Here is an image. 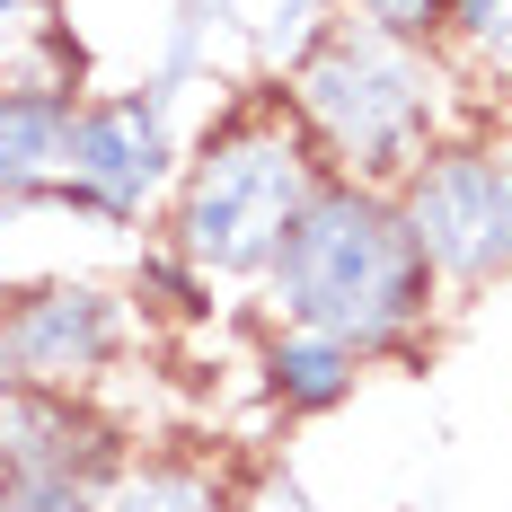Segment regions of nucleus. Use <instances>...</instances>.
I'll list each match as a JSON object with an SVG mask.
<instances>
[{"instance_id": "11", "label": "nucleus", "mask_w": 512, "mask_h": 512, "mask_svg": "<svg viewBox=\"0 0 512 512\" xmlns=\"http://www.w3.org/2000/svg\"><path fill=\"white\" fill-rule=\"evenodd\" d=\"M345 18L380 27V36H407V45H433L451 27V0H345Z\"/></svg>"}, {"instance_id": "12", "label": "nucleus", "mask_w": 512, "mask_h": 512, "mask_svg": "<svg viewBox=\"0 0 512 512\" xmlns=\"http://www.w3.org/2000/svg\"><path fill=\"white\" fill-rule=\"evenodd\" d=\"M451 27H460L477 53L512 62V0H451Z\"/></svg>"}, {"instance_id": "5", "label": "nucleus", "mask_w": 512, "mask_h": 512, "mask_svg": "<svg viewBox=\"0 0 512 512\" xmlns=\"http://www.w3.org/2000/svg\"><path fill=\"white\" fill-rule=\"evenodd\" d=\"M115 301L89 283H45V292H18L0 301V389H45L71 398L89 389L106 362H115Z\"/></svg>"}, {"instance_id": "8", "label": "nucleus", "mask_w": 512, "mask_h": 512, "mask_svg": "<svg viewBox=\"0 0 512 512\" xmlns=\"http://www.w3.org/2000/svg\"><path fill=\"white\" fill-rule=\"evenodd\" d=\"M71 124H80V98H71L62 80H18V89H0V204L62 186Z\"/></svg>"}, {"instance_id": "2", "label": "nucleus", "mask_w": 512, "mask_h": 512, "mask_svg": "<svg viewBox=\"0 0 512 512\" xmlns=\"http://www.w3.org/2000/svg\"><path fill=\"white\" fill-rule=\"evenodd\" d=\"M292 124L309 133L318 168L354 177V186H407L433 124H442V71L407 36H380L362 18H336L292 71Z\"/></svg>"}, {"instance_id": "9", "label": "nucleus", "mask_w": 512, "mask_h": 512, "mask_svg": "<svg viewBox=\"0 0 512 512\" xmlns=\"http://www.w3.org/2000/svg\"><path fill=\"white\" fill-rule=\"evenodd\" d=\"M89 495H98V512H221V486L195 460H115L106 486H89Z\"/></svg>"}, {"instance_id": "15", "label": "nucleus", "mask_w": 512, "mask_h": 512, "mask_svg": "<svg viewBox=\"0 0 512 512\" xmlns=\"http://www.w3.org/2000/svg\"><path fill=\"white\" fill-rule=\"evenodd\" d=\"M0 504H9V468H0Z\"/></svg>"}, {"instance_id": "10", "label": "nucleus", "mask_w": 512, "mask_h": 512, "mask_svg": "<svg viewBox=\"0 0 512 512\" xmlns=\"http://www.w3.org/2000/svg\"><path fill=\"white\" fill-rule=\"evenodd\" d=\"M265 371H274V398H283V407H301V415L336 407V398L354 389V354H345V345H327V336H309V327L274 336Z\"/></svg>"}, {"instance_id": "6", "label": "nucleus", "mask_w": 512, "mask_h": 512, "mask_svg": "<svg viewBox=\"0 0 512 512\" xmlns=\"http://www.w3.org/2000/svg\"><path fill=\"white\" fill-rule=\"evenodd\" d=\"M168 177V142H159V115L142 98H115V106H80L71 124V159H62V186L89 195L106 212H133Z\"/></svg>"}, {"instance_id": "13", "label": "nucleus", "mask_w": 512, "mask_h": 512, "mask_svg": "<svg viewBox=\"0 0 512 512\" xmlns=\"http://www.w3.org/2000/svg\"><path fill=\"white\" fill-rule=\"evenodd\" d=\"M0 512H98V495L71 486V477H9V504Z\"/></svg>"}, {"instance_id": "14", "label": "nucleus", "mask_w": 512, "mask_h": 512, "mask_svg": "<svg viewBox=\"0 0 512 512\" xmlns=\"http://www.w3.org/2000/svg\"><path fill=\"white\" fill-rule=\"evenodd\" d=\"M36 9H45V0H0V27H9V18H36Z\"/></svg>"}, {"instance_id": "7", "label": "nucleus", "mask_w": 512, "mask_h": 512, "mask_svg": "<svg viewBox=\"0 0 512 512\" xmlns=\"http://www.w3.org/2000/svg\"><path fill=\"white\" fill-rule=\"evenodd\" d=\"M0 468H9V477H71V486H89V477L115 468V442H106L71 398L0 389Z\"/></svg>"}, {"instance_id": "4", "label": "nucleus", "mask_w": 512, "mask_h": 512, "mask_svg": "<svg viewBox=\"0 0 512 512\" xmlns=\"http://www.w3.org/2000/svg\"><path fill=\"white\" fill-rule=\"evenodd\" d=\"M398 212H407L424 265L451 283H486L512 265V159L477 151V142L424 151V168L398 186Z\"/></svg>"}, {"instance_id": "1", "label": "nucleus", "mask_w": 512, "mask_h": 512, "mask_svg": "<svg viewBox=\"0 0 512 512\" xmlns=\"http://www.w3.org/2000/svg\"><path fill=\"white\" fill-rule=\"evenodd\" d=\"M265 274H274L283 318L345 354H380V345L415 336V318L433 301V265L415 248L398 195L354 186V177H318V195L283 230V256Z\"/></svg>"}, {"instance_id": "3", "label": "nucleus", "mask_w": 512, "mask_h": 512, "mask_svg": "<svg viewBox=\"0 0 512 512\" xmlns=\"http://www.w3.org/2000/svg\"><path fill=\"white\" fill-rule=\"evenodd\" d=\"M318 151L309 133L283 115H239L204 142V159L186 168L177 195V248L204 274H265L283 256V230L301 221V204L318 195Z\"/></svg>"}]
</instances>
